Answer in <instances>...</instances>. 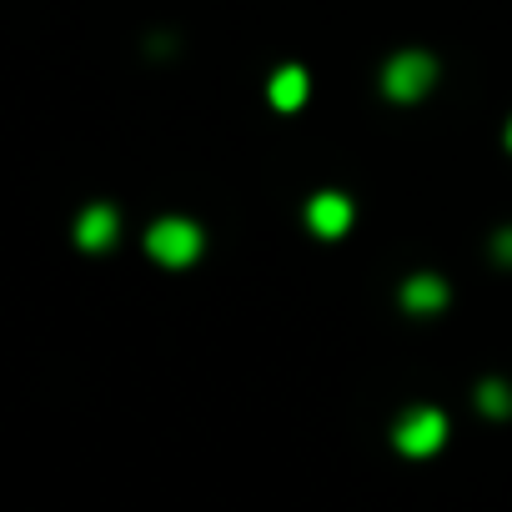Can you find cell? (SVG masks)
Wrapping results in <instances>:
<instances>
[{"instance_id": "cell-1", "label": "cell", "mask_w": 512, "mask_h": 512, "mask_svg": "<svg viewBox=\"0 0 512 512\" xmlns=\"http://www.w3.org/2000/svg\"><path fill=\"white\" fill-rule=\"evenodd\" d=\"M146 251H151V262H161V267H191L201 256V226L186 221V216H161L146 231Z\"/></svg>"}, {"instance_id": "cell-2", "label": "cell", "mask_w": 512, "mask_h": 512, "mask_svg": "<svg viewBox=\"0 0 512 512\" xmlns=\"http://www.w3.org/2000/svg\"><path fill=\"white\" fill-rule=\"evenodd\" d=\"M437 81V61L427 51H397L387 66H382V91L392 101H422Z\"/></svg>"}, {"instance_id": "cell-3", "label": "cell", "mask_w": 512, "mask_h": 512, "mask_svg": "<svg viewBox=\"0 0 512 512\" xmlns=\"http://www.w3.org/2000/svg\"><path fill=\"white\" fill-rule=\"evenodd\" d=\"M392 442H397L402 457H432L447 442V417L437 407H407L392 427Z\"/></svg>"}, {"instance_id": "cell-4", "label": "cell", "mask_w": 512, "mask_h": 512, "mask_svg": "<svg viewBox=\"0 0 512 512\" xmlns=\"http://www.w3.org/2000/svg\"><path fill=\"white\" fill-rule=\"evenodd\" d=\"M352 221H357V206H352L342 191H317V196L307 201V226H312V236H322V241H342V236L352 231Z\"/></svg>"}, {"instance_id": "cell-5", "label": "cell", "mask_w": 512, "mask_h": 512, "mask_svg": "<svg viewBox=\"0 0 512 512\" xmlns=\"http://www.w3.org/2000/svg\"><path fill=\"white\" fill-rule=\"evenodd\" d=\"M116 236H121V216H116V206L91 201V206L76 216V246H81V251H106V246H116Z\"/></svg>"}, {"instance_id": "cell-6", "label": "cell", "mask_w": 512, "mask_h": 512, "mask_svg": "<svg viewBox=\"0 0 512 512\" xmlns=\"http://www.w3.org/2000/svg\"><path fill=\"white\" fill-rule=\"evenodd\" d=\"M402 307H407V312H417V317L442 312V307H447V282H442V277H432V272L407 277V282H402Z\"/></svg>"}, {"instance_id": "cell-7", "label": "cell", "mask_w": 512, "mask_h": 512, "mask_svg": "<svg viewBox=\"0 0 512 512\" xmlns=\"http://www.w3.org/2000/svg\"><path fill=\"white\" fill-rule=\"evenodd\" d=\"M307 91H312V81H307L302 66H282V71L272 76V86H267V96H272L277 111H302V106H307Z\"/></svg>"}, {"instance_id": "cell-8", "label": "cell", "mask_w": 512, "mask_h": 512, "mask_svg": "<svg viewBox=\"0 0 512 512\" xmlns=\"http://www.w3.org/2000/svg\"><path fill=\"white\" fill-rule=\"evenodd\" d=\"M477 407H482L487 417H512V387L497 382V377L477 382Z\"/></svg>"}, {"instance_id": "cell-9", "label": "cell", "mask_w": 512, "mask_h": 512, "mask_svg": "<svg viewBox=\"0 0 512 512\" xmlns=\"http://www.w3.org/2000/svg\"><path fill=\"white\" fill-rule=\"evenodd\" d=\"M492 256H497L502 267H512V226H502V231H497V241H492Z\"/></svg>"}, {"instance_id": "cell-10", "label": "cell", "mask_w": 512, "mask_h": 512, "mask_svg": "<svg viewBox=\"0 0 512 512\" xmlns=\"http://www.w3.org/2000/svg\"><path fill=\"white\" fill-rule=\"evenodd\" d=\"M507 151H512V121H507Z\"/></svg>"}]
</instances>
